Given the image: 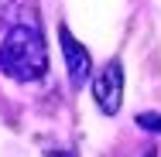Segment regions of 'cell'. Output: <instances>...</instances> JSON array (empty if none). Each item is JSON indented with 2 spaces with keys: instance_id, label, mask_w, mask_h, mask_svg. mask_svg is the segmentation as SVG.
<instances>
[{
  "instance_id": "6da1fadb",
  "label": "cell",
  "mask_w": 161,
  "mask_h": 157,
  "mask_svg": "<svg viewBox=\"0 0 161 157\" xmlns=\"http://www.w3.org/2000/svg\"><path fill=\"white\" fill-rule=\"evenodd\" d=\"M0 72L17 82H34L48 72V51H45V38L38 24L21 21L7 31L0 44Z\"/></svg>"
},
{
  "instance_id": "7a4b0ae2",
  "label": "cell",
  "mask_w": 161,
  "mask_h": 157,
  "mask_svg": "<svg viewBox=\"0 0 161 157\" xmlns=\"http://www.w3.org/2000/svg\"><path fill=\"white\" fill-rule=\"evenodd\" d=\"M93 99H96V106L106 116H113L120 109V102H124V65L117 58L106 62L96 72V79H93Z\"/></svg>"
},
{
  "instance_id": "3957f363",
  "label": "cell",
  "mask_w": 161,
  "mask_h": 157,
  "mask_svg": "<svg viewBox=\"0 0 161 157\" xmlns=\"http://www.w3.org/2000/svg\"><path fill=\"white\" fill-rule=\"evenodd\" d=\"M58 41H62V55H65V65H69V79H72V86L79 89V86H86V79H89V72H93V58H89V51L72 38L69 28H58Z\"/></svg>"
},
{
  "instance_id": "277c9868",
  "label": "cell",
  "mask_w": 161,
  "mask_h": 157,
  "mask_svg": "<svg viewBox=\"0 0 161 157\" xmlns=\"http://www.w3.org/2000/svg\"><path fill=\"white\" fill-rule=\"evenodd\" d=\"M137 126H144V130H151V133H161V116L158 113H141V116H137Z\"/></svg>"
},
{
  "instance_id": "5b68a950",
  "label": "cell",
  "mask_w": 161,
  "mask_h": 157,
  "mask_svg": "<svg viewBox=\"0 0 161 157\" xmlns=\"http://www.w3.org/2000/svg\"><path fill=\"white\" fill-rule=\"evenodd\" d=\"M48 157H75V154H72V150H52Z\"/></svg>"
},
{
  "instance_id": "8992f818",
  "label": "cell",
  "mask_w": 161,
  "mask_h": 157,
  "mask_svg": "<svg viewBox=\"0 0 161 157\" xmlns=\"http://www.w3.org/2000/svg\"><path fill=\"white\" fill-rule=\"evenodd\" d=\"M144 157H154V154H151V150H147V154H144Z\"/></svg>"
}]
</instances>
